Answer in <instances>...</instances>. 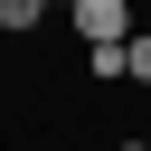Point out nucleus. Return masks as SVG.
I'll use <instances>...</instances> for the list:
<instances>
[{"label":"nucleus","mask_w":151,"mask_h":151,"mask_svg":"<svg viewBox=\"0 0 151 151\" xmlns=\"http://www.w3.org/2000/svg\"><path fill=\"white\" fill-rule=\"evenodd\" d=\"M123 76H132V85H151V28H142V38H123Z\"/></svg>","instance_id":"f03ea898"},{"label":"nucleus","mask_w":151,"mask_h":151,"mask_svg":"<svg viewBox=\"0 0 151 151\" xmlns=\"http://www.w3.org/2000/svg\"><path fill=\"white\" fill-rule=\"evenodd\" d=\"M76 38L85 47H123L132 38V0H76Z\"/></svg>","instance_id":"f257e3e1"},{"label":"nucleus","mask_w":151,"mask_h":151,"mask_svg":"<svg viewBox=\"0 0 151 151\" xmlns=\"http://www.w3.org/2000/svg\"><path fill=\"white\" fill-rule=\"evenodd\" d=\"M113 151H151V142H113Z\"/></svg>","instance_id":"20e7f679"},{"label":"nucleus","mask_w":151,"mask_h":151,"mask_svg":"<svg viewBox=\"0 0 151 151\" xmlns=\"http://www.w3.org/2000/svg\"><path fill=\"white\" fill-rule=\"evenodd\" d=\"M47 19V0H0V28H38Z\"/></svg>","instance_id":"7ed1b4c3"}]
</instances>
